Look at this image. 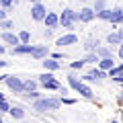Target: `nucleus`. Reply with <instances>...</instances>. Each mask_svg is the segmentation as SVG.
<instances>
[{"label": "nucleus", "instance_id": "obj_1", "mask_svg": "<svg viewBox=\"0 0 123 123\" xmlns=\"http://www.w3.org/2000/svg\"><path fill=\"white\" fill-rule=\"evenodd\" d=\"M60 105H62V101L55 97H41L31 103L33 111H37V113H53V111L60 109Z\"/></svg>", "mask_w": 123, "mask_h": 123}, {"label": "nucleus", "instance_id": "obj_2", "mask_svg": "<svg viewBox=\"0 0 123 123\" xmlns=\"http://www.w3.org/2000/svg\"><path fill=\"white\" fill-rule=\"evenodd\" d=\"M37 82H39L43 88H47V90H60V86H62L51 72H43L41 76H37Z\"/></svg>", "mask_w": 123, "mask_h": 123}, {"label": "nucleus", "instance_id": "obj_3", "mask_svg": "<svg viewBox=\"0 0 123 123\" xmlns=\"http://www.w3.org/2000/svg\"><path fill=\"white\" fill-rule=\"evenodd\" d=\"M4 84H6L12 92H17V94H23V92H25L23 78H18V76H8V74H4Z\"/></svg>", "mask_w": 123, "mask_h": 123}, {"label": "nucleus", "instance_id": "obj_4", "mask_svg": "<svg viewBox=\"0 0 123 123\" xmlns=\"http://www.w3.org/2000/svg\"><path fill=\"white\" fill-rule=\"evenodd\" d=\"M45 14H47V8L43 6V2H33V6H31V18L37 23H43Z\"/></svg>", "mask_w": 123, "mask_h": 123}, {"label": "nucleus", "instance_id": "obj_5", "mask_svg": "<svg viewBox=\"0 0 123 123\" xmlns=\"http://www.w3.org/2000/svg\"><path fill=\"white\" fill-rule=\"evenodd\" d=\"M78 43V35L76 33H66V35L57 37L55 45H60V47H68V45H76Z\"/></svg>", "mask_w": 123, "mask_h": 123}, {"label": "nucleus", "instance_id": "obj_6", "mask_svg": "<svg viewBox=\"0 0 123 123\" xmlns=\"http://www.w3.org/2000/svg\"><path fill=\"white\" fill-rule=\"evenodd\" d=\"M43 23H45V29H51V31L57 29V27H60V14H57V12H49V10H47Z\"/></svg>", "mask_w": 123, "mask_h": 123}, {"label": "nucleus", "instance_id": "obj_7", "mask_svg": "<svg viewBox=\"0 0 123 123\" xmlns=\"http://www.w3.org/2000/svg\"><path fill=\"white\" fill-rule=\"evenodd\" d=\"M33 49H35V45H31V43H18L12 47V55H31Z\"/></svg>", "mask_w": 123, "mask_h": 123}, {"label": "nucleus", "instance_id": "obj_8", "mask_svg": "<svg viewBox=\"0 0 123 123\" xmlns=\"http://www.w3.org/2000/svg\"><path fill=\"white\" fill-rule=\"evenodd\" d=\"M107 78H111V80H115V82H119L121 84L123 82V64H115V68H111L109 72H107Z\"/></svg>", "mask_w": 123, "mask_h": 123}, {"label": "nucleus", "instance_id": "obj_9", "mask_svg": "<svg viewBox=\"0 0 123 123\" xmlns=\"http://www.w3.org/2000/svg\"><path fill=\"white\" fill-rule=\"evenodd\" d=\"M41 66L45 68V72H57V70H62V64L57 60H53V57H45V60H41Z\"/></svg>", "mask_w": 123, "mask_h": 123}, {"label": "nucleus", "instance_id": "obj_10", "mask_svg": "<svg viewBox=\"0 0 123 123\" xmlns=\"http://www.w3.org/2000/svg\"><path fill=\"white\" fill-rule=\"evenodd\" d=\"M0 41H4V43H8V45H18L21 41H18V37H17V33H12V31H2L0 33Z\"/></svg>", "mask_w": 123, "mask_h": 123}, {"label": "nucleus", "instance_id": "obj_11", "mask_svg": "<svg viewBox=\"0 0 123 123\" xmlns=\"http://www.w3.org/2000/svg\"><path fill=\"white\" fill-rule=\"evenodd\" d=\"M49 55V47L47 45H35V49H33V53H31V57L33 60H45V57Z\"/></svg>", "mask_w": 123, "mask_h": 123}, {"label": "nucleus", "instance_id": "obj_12", "mask_svg": "<svg viewBox=\"0 0 123 123\" xmlns=\"http://www.w3.org/2000/svg\"><path fill=\"white\" fill-rule=\"evenodd\" d=\"M76 92H78L80 97L88 98V101H92V98H94V92H92V88L88 86V84H84L82 80H80V84H78V88H76Z\"/></svg>", "mask_w": 123, "mask_h": 123}, {"label": "nucleus", "instance_id": "obj_13", "mask_svg": "<svg viewBox=\"0 0 123 123\" xmlns=\"http://www.w3.org/2000/svg\"><path fill=\"white\" fill-rule=\"evenodd\" d=\"M78 21H80V23H90V21H94V10L88 8V6L80 8V12H78Z\"/></svg>", "mask_w": 123, "mask_h": 123}, {"label": "nucleus", "instance_id": "obj_14", "mask_svg": "<svg viewBox=\"0 0 123 123\" xmlns=\"http://www.w3.org/2000/svg\"><path fill=\"white\" fill-rule=\"evenodd\" d=\"M60 18H64V21H70V23H80L78 21V12H76L74 8H64L60 14Z\"/></svg>", "mask_w": 123, "mask_h": 123}, {"label": "nucleus", "instance_id": "obj_15", "mask_svg": "<svg viewBox=\"0 0 123 123\" xmlns=\"http://www.w3.org/2000/svg\"><path fill=\"white\" fill-rule=\"evenodd\" d=\"M121 21H123V8L121 6H113V14H111V25H115V27H119L121 25Z\"/></svg>", "mask_w": 123, "mask_h": 123}, {"label": "nucleus", "instance_id": "obj_16", "mask_svg": "<svg viewBox=\"0 0 123 123\" xmlns=\"http://www.w3.org/2000/svg\"><path fill=\"white\" fill-rule=\"evenodd\" d=\"M97 68H98V70H103V72H109L111 68H115L113 57H103V60H98L97 62Z\"/></svg>", "mask_w": 123, "mask_h": 123}, {"label": "nucleus", "instance_id": "obj_17", "mask_svg": "<svg viewBox=\"0 0 123 123\" xmlns=\"http://www.w3.org/2000/svg\"><path fill=\"white\" fill-rule=\"evenodd\" d=\"M8 115L12 119H17V121H23V119H25V109H23V107H12V105H10Z\"/></svg>", "mask_w": 123, "mask_h": 123}, {"label": "nucleus", "instance_id": "obj_18", "mask_svg": "<svg viewBox=\"0 0 123 123\" xmlns=\"http://www.w3.org/2000/svg\"><path fill=\"white\" fill-rule=\"evenodd\" d=\"M121 37H119V33L117 31H113V33H109V35H107V45H109V47H119V45H121Z\"/></svg>", "mask_w": 123, "mask_h": 123}, {"label": "nucleus", "instance_id": "obj_19", "mask_svg": "<svg viewBox=\"0 0 123 123\" xmlns=\"http://www.w3.org/2000/svg\"><path fill=\"white\" fill-rule=\"evenodd\" d=\"M94 53L98 55V60H103V57H113V49H111L109 45H98Z\"/></svg>", "mask_w": 123, "mask_h": 123}, {"label": "nucleus", "instance_id": "obj_20", "mask_svg": "<svg viewBox=\"0 0 123 123\" xmlns=\"http://www.w3.org/2000/svg\"><path fill=\"white\" fill-rule=\"evenodd\" d=\"M23 86H25V92H31V90H37L39 82H37V78H31V80H23Z\"/></svg>", "mask_w": 123, "mask_h": 123}, {"label": "nucleus", "instance_id": "obj_21", "mask_svg": "<svg viewBox=\"0 0 123 123\" xmlns=\"http://www.w3.org/2000/svg\"><path fill=\"white\" fill-rule=\"evenodd\" d=\"M111 14H113V8H105L101 12H94V18H98V21H111Z\"/></svg>", "mask_w": 123, "mask_h": 123}, {"label": "nucleus", "instance_id": "obj_22", "mask_svg": "<svg viewBox=\"0 0 123 123\" xmlns=\"http://www.w3.org/2000/svg\"><path fill=\"white\" fill-rule=\"evenodd\" d=\"M98 45H101V43H98V39H97V41H94V39H88V41H84V45H82V47L86 49L88 53H92V51H97V47H98Z\"/></svg>", "mask_w": 123, "mask_h": 123}, {"label": "nucleus", "instance_id": "obj_23", "mask_svg": "<svg viewBox=\"0 0 123 123\" xmlns=\"http://www.w3.org/2000/svg\"><path fill=\"white\" fill-rule=\"evenodd\" d=\"M88 74H90V76H92L94 80H103V78H107V72L98 70L97 66H94V68H90V72H88Z\"/></svg>", "mask_w": 123, "mask_h": 123}, {"label": "nucleus", "instance_id": "obj_24", "mask_svg": "<svg viewBox=\"0 0 123 123\" xmlns=\"http://www.w3.org/2000/svg\"><path fill=\"white\" fill-rule=\"evenodd\" d=\"M23 97H25L27 101L33 103V101H37V98H41L43 94H41V92H37V90H31V92H23Z\"/></svg>", "mask_w": 123, "mask_h": 123}, {"label": "nucleus", "instance_id": "obj_25", "mask_svg": "<svg viewBox=\"0 0 123 123\" xmlns=\"http://www.w3.org/2000/svg\"><path fill=\"white\" fill-rule=\"evenodd\" d=\"M105 8H109V6H107V0H94V4H92V10H94V12H101V10H105Z\"/></svg>", "mask_w": 123, "mask_h": 123}, {"label": "nucleus", "instance_id": "obj_26", "mask_svg": "<svg viewBox=\"0 0 123 123\" xmlns=\"http://www.w3.org/2000/svg\"><path fill=\"white\" fill-rule=\"evenodd\" d=\"M17 37H18V41H21V43H31V33H29L27 29H23Z\"/></svg>", "mask_w": 123, "mask_h": 123}, {"label": "nucleus", "instance_id": "obj_27", "mask_svg": "<svg viewBox=\"0 0 123 123\" xmlns=\"http://www.w3.org/2000/svg\"><path fill=\"white\" fill-rule=\"evenodd\" d=\"M82 62H84V64H97V62H98V55H97L94 51H92V53H86V55L82 57Z\"/></svg>", "mask_w": 123, "mask_h": 123}, {"label": "nucleus", "instance_id": "obj_28", "mask_svg": "<svg viewBox=\"0 0 123 123\" xmlns=\"http://www.w3.org/2000/svg\"><path fill=\"white\" fill-rule=\"evenodd\" d=\"M12 27H14V23H12V21H8V18H4V21H0V29L8 31V29H12Z\"/></svg>", "mask_w": 123, "mask_h": 123}, {"label": "nucleus", "instance_id": "obj_29", "mask_svg": "<svg viewBox=\"0 0 123 123\" xmlns=\"http://www.w3.org/2000/svg\"><path fill=\"white\" fill-rule=\"evenodd\" d=\"M8 109H10V103L6 98H2L0 101V113H8Z\"/></svg>", "mask_w": 123, "mask_h": 123}, {"label": "nucleus", "instance_id": "obj_30", "mask_svg": "<svg viewBox=\"0 0 123 123\" xmlns=\"http://www.w3.org/2000/svg\"><path fill=\"white\" fill-rule=\"evenodd\" d=\"M82 68H84V62L82 60H76V62L70 64V70H82Z\"/></svg>", "mask_w": 123, "mask_h": 123}, {"label": "nucleus", "instance_id": "obj_31", "mask_svg": "<svg viewBox=\"0 0 123 123\" xmlns=\"http://www.w3.org/2000/svg\"><path fill=\"white\" fill-rule=\"evenodd\" d=\"M74 25H76V23H70V21H64V18H60V27H64V29H68V31L74 29Z\"/></svg>", "mask_w": 123, "mask_h": 123}, {"label": "nucleus", "instance_id": "obj_32", "mask_svg": "<svg viewBox=\"0 0 123 123\" xmlns=\"http://www.w3.org/2000/svg\"><path fill=\"white\" fill-rule=\"evenodd\" d=\"M12 4H14V0H0V8L10 10V8H12Z\"/></svg>", "mask_w": 123, "mask_h": 123}, {"label": "nucleus", "instance_id": "obj_33", "mask_svg": "<svg viewBox=\"0 0 123 123\" xmlns=\"http://www.w3.org/2000/svg\"><path fill=\"white\" fill-rule=\"evenodd\" d=\"M60 101L64 103V105H74V103H76V98H70V97H62Z\"/></svg>", "mask_w": 123, "mask_h": 123}, {"label": "nucleus", "instance_id": "obj_34", "mask_svg": "<svg viewBox=\"0 0 123 123\" xmlns=\"http://www.w3.org/2000/svg\"><path fill=\"white\" fill-rule=\"evenodd\" d=\"M80 80H82L84 84H88V82H94V78H92L90 74H84V76H82V78H80Z\"/></svg>", "mask_w": 123, "mask_h": 123}, {"label": "nucleus", "instance_id": "obj_35", "mask_svg": "<svg viewBox=\"0 0 123 123\" xmlns=\"http://www.w3.org/2000/svg\"><path fill=\"white\" fill-rule=\"evenodd\" d=\"M51 57L60 62V60H64V53H62V51H55V53H51Z\"/></svg>", "mask_w": 123, "mask_h": 123}, {"label": "nucleus", "instance_id": "obj_36", "mask_svg": "<svg viewBox=\"0 0 123 123\" xmlns=\"http://www.w3.org/2000/svg\"><path fill=\"white\" fill-rule=\"evenodd\" d=\"M68 92H70V90H68V86H60V94H62V97H66Z\"/></svg>", "mask_w": 123, "mask_h": 123}, {"label": "nucleus", "instance_id": "obj_37", "mask_svg": "<svg viewBox=\"0 0 123 123\" xmlns=\"http://www.w3.org/2000/svg\"><path fill=\"white\" fill-rule=\"evenodd\" d=\"M117 55H119V57H121V60H123V41H121V45H119V47H117Z\"/></svg>", "mask_w": 123, "mask_h": 123}, {"label": "nucleus", "instance_id": "obj_38", "mask_svg": "<svg viewBox=\"0 0 123 123\" xmlns=\"http://www.w3.org/2000/svg\"><path fill=\"white\" fill-rule=\"evenodd\" d=\"M6 14H8V12H6V8H0V21H4Z\"/></svg>", "mask_w": 123, "mask_h": 123}, {"label": "nucleus", "instance_id": "obj_39", "mask_svg": "<svg viewBox=\"0 0 123 123\" xmlns=\"http://www.w3.org/2000/svg\"><path fill=\"white\" fill-rule=\"evenodd\" d=\"M117 33H119V37L123 39V27H117Z\"/></svg>", "mask_w": 123, "mask_h": 123}, {"label": "nucleus", "instance_id": "obj_40", "mask_svg": "<svg viewBox=\"0 0 123 123\" xmlns=\"http://www.w3.org/2000/svg\"><path fill=\"white\" fill-rule=\"evenodd\" d=\"M8 66V62H4V60H0V68H6Z\"/></svg>", "mask_w": 123, "mask_h": 123}, {"label": "nucleus", "instance_id": "obj_41", "mask_svg": "<svg viewBox=\"0 0 123 123\" xmlns=\"http://www.w3.org/2000/svg\"><path fill=\"white\" fill-rule=\"evenodd\" d=\"M4 51H6V47H4V45H0V55H2Z\"/></svg>", "mask_w": 123, "mask_h": 123}, {"label": "nucleus", "instance_id": "obj_42", "mask_svg": "<svg viewBox=\"0 0 123 123\" xmlns=\"http://www.w3.org/2000/svg\"><path fill=\"white\" fill-rule=\"evenodd\" d=\"M119 103H123V94H121V97H119Z\"/></svg>", "mask_w": 123, "mask_h": 123}, {"label": "nucleus", "instance_id": "obj_43", "mask_svg": "<svg viewBox=\"0 0 123 123\" xmlns=\"http://www.w3.org/2000/svg\"><path fill=\"white\" fill-rule=\"evenodd\" d=\"M2 98H4V94H2V92H0V101H2Z\"/></svg>", "mask_w": 123, "mask_h": 123}, {"label": "nucleus", "instance_id": "obj_44", "mask_svg": "<svg viewBox=\"0 0 123 123\" xmlns=\"http://www.w3.org/2000/svg\"><path fill=\"white\" fill-rule=\"evenodd\" d=\"M0 123H2V113H0Z\"/></svg>", "mask_w": 123, "mask_h": 123}, {"label": "nucleus", "instance_id": "obj_45", "mask_svg": "<svg viewBox=\"0 0 123 123\" xmlns=\"http://www.w3.org/2000/svg\"><path fill=\"white\" fill-rule=\"evenodd\" d=\"M33 2H41V0H33Z\"/></svg>", "mask_w": 123, "mask_h": 123}, {"label": "nucleus", "instance_id": "obj_46", "mask_svg": "<svg viewBox=\"0 0 123 123\" xmlns=\"http://www.w3.org/2000/svg\"><path fill=\"white\" fill-rule=\"evenodd\" d=\"M111 123H119V121H111Z\"/></svg>", "mask_w": 123, "mask_h": 123}, {"label": "nucleus", "instance_id": "obj_47", "mask_svg": "<svg viewBox=\"0 0 123 123\" xmlns=\"http://www.w3.org/2000/svg\"><path fill=\"white\" fill-rule=\"evenodd\" d=\"M2 123H10V121H2Z\"/></svg>", "mask_w": 123, "mask_h": 123}, {"label": "nucleus", "instance_id": "obj_48", "mask_svg": "<svg viewBox=\"0 0 123 123\" xmlns=\"http://www.w3.org/2000/svg\"><path fill=\"white\" fill-rule=\"evenodd\" d=\"M78 2H84V0H78Z\"/></svg>", "mask_w": 123, "mask_h": 123}]
</instances>
